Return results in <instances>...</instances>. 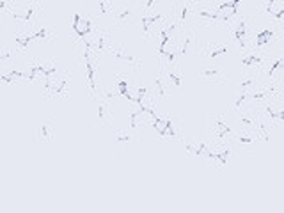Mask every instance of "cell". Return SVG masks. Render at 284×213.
Here are the masks:
<instances>
[{"instance_id": "6da1fadb", "label": "cell", "mask_w": 284, "mask_h": 213, "mask_svg": "<svg viewBox=\"0 0 284 213\" xmlns=\"http://www.w3.org/2000/svg\"><path fill=\"white\" fill-rule=\"evenodd\" d=\"M57 132V119L55 116H41L36 121L32 128V140L39 146L52 144L55 139Z\"/></svg>"}, {"instance_id": "7a4b0ae2", "label": "cell", "mask_w": 284, "mask_h": 213, "mask_svg": "<svg viewBox=\"0 0 284 213\" xmlns=\"http://www.w3.org/2000/svg\"><path fill=\"white\" fill-rule=\"evenodd\" d=\"M93 20L89 18V16H84V14H75L73 18V28L75 32H77V36L78 37H85L91 34V30L94 28Z\"/></svg>"}]
</instances>
